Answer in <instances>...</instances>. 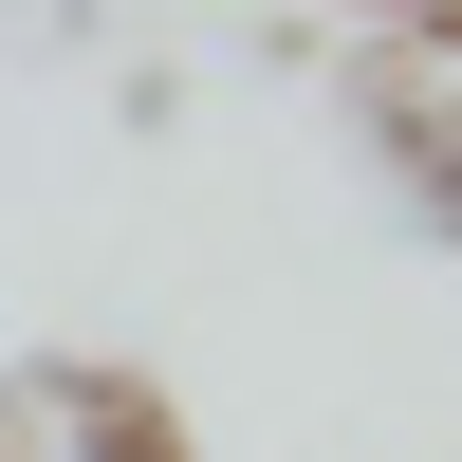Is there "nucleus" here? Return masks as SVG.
<instances>
[{
    "label": "nucleus",
    "mask_w": 462,
    "mask_h": 462,
    "mask_svg": "<svg viewBox=\"0 0 462 462\" xmlns=\"http://www.w3.org/2000/svg\"><path fill=\"white\" fill-rule=\"evenodd\" d=\"M370 148H389L407 222L462 259V19H407L389 56H370Z\"/></svg>",
    "instance_id": "obj_1"
},
{
    "label": "nucleus",
    "mask_w": 462,
    "mask_h": 462,
    "mask_svg": "<svg viewBox=\"0 0 462 462\" xmlns=\"http://www.w3.org/2000/svg\"><path fill=\"white\" fill-rule=\"evenodd\" d=\"M0 462H185V426L130 370H19L0 389Z\"/></svg>",
    "instance_id": "obj_2"
},
{
    "label": "nucleus",
    "mask_w": 462,
    "mask_h": 462,
    "mask_svg": "<svg viewBox=\"0 0 462 462\" xmlns=\"http://www.w3.org/2000/svg\"><path fill=\"white\" fill-rule=\"evenodd\" d=\"M407 19H462V0H407Z\"/></svg>",
    "instance_id": "obj_3"
}]
</instances>
